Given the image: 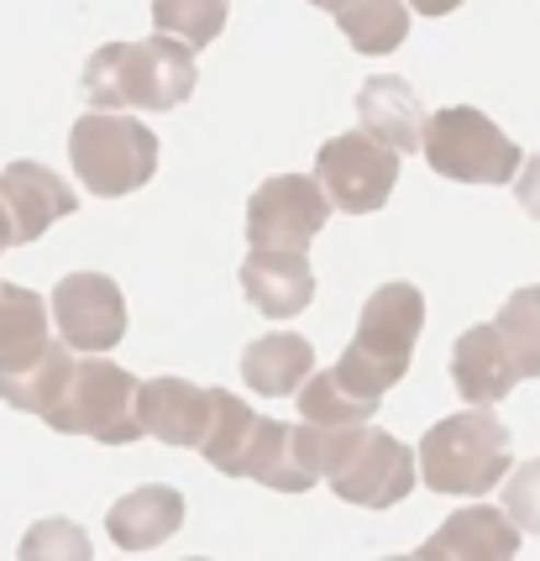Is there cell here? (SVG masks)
Listing matches in <instances>:
<instances>
[{
	"label": "cell",
	"instance_id": "32",
	"mask_svg": "<svg viewBox=\"0 0 540 561\" xmlns=\"http://www.w3.org/2000/svg\"><path fill=\"white\" fill-rule=\"evenodd\" d=\"M310 5H320V11H331V16H336V11H342L346 0H310Z\"/></svg>",
	"mask_w": 540,
	"mask_h": 561
},
{
	"label": "cell",
	"instance_id": "21",
	"mask_svg": "<svg viewBox=\"0 0 540 561\" xmlns=\"http://www.w3.org/2000/svg\"><path fill=\"white\" fill-rule=\"evenodd\" d=\"M69 378H74V346L58 336V342L48 346V357H37V363L22 367V373H0V399H5L11 410H26V415H48L53 404L64 399Z\"/></svg>",
	"mask_w": 540,
	"mask_h": 561
},
{
	"label": "cell",
	"instance_id": "25",
	"mask_svg": "<svg viewBox=\"0 0 540 561\" xmlns=\"http://www.w3.org/2000/svg\"><path fill=\"white\" fill-rule=\"evenodd\" d=\"M493 325L509 346L519 378H540V284H525V289L509 294Z\"/></svg>",
	"mask_w": 540,
	"mask_h": 561
},
{
	"label": "cell",
	"instance_id": "31",
	"mask_svg": "<svg viewBox=\"0 0 540 561\" xmlns=\"http://www.w3.org/2000/svg\"><path fill=\"white\" fill-rule=\"evenodd\" d=\"M16 247V226H11V216H5V199H0V252H11Z\"/></svg>",
	"mask_w": 540,
	"mask_h": 561
},
{
	"label": "cell",
	"instance_id": "26",
	"mask_svg": "<svg viewBox=\"0 0 540 561\" xmlns=\"http://www.w3.org/2000/svg\"><path fill=\"white\" fill-rule=\"evenodd\" d=\"M372 410H378L372 399H357V393L342 389L336 367L310 373L299 383V420H310V425H363V420H372Z\"/></svg>",
	"mask_w": 540,
	"mask_h": 561
},
{
	"label": "cell",
	"instance_id": "17",
	"mask_svg": "<svg viewBox=\"0 0 540 561\" xmlns=\"http://www.w3.org/2000/svg\"><path fill=\"white\" fill-rule=\"evenodd\" d=\"M184 525V493L163 489V483H148V489H131L126 499L111 504L105 514V536L116 540V551H152L163 546Z\"/></svg>",
	"mask_w": 540,
	"mask_h": 561
},
{
	"label": "cell",
	"instance_id": "9",
	"mask_svg": "<svg viewBox=\"0 0 540 561\" xmlns=\"http://www.w3.org/2000/svg\"><path fill=\"white\" fill-rule=\"evenodd\" d=\"M415 457L420 451H410L399 436L363 425L357 440H352V451H346L342 467L325 483L336 489V499L357 504V510H393L399 499H410V489H415V478H420Z\"/></svg>",
	"mask_w": 540,
	"mask_h": 561
},
{
	"label": "cell",
	"instance_id": "20",
	"mask_svg": "<svg viewBox=\"0 0 540 561\" xmlns=\"http://www.w3.org/2000/svg\"><path fill=\"white\" fill-rule=\"evenodd\" d=\"M242 478H257L273 493H305L320 483L315 472L299 462V436L295 425H284V420H257V436H252Z\"/></svg>",
	"mask_w": 540,
	"mask_h": 561
},
{
	"label": "cell",
	"instance_id": "30",
	"mask_svg": "<svg viewBox=\"0 0 540 561\" xmlns=\"http://www.w3.org/2000/svg\"><path fill=\"white\" fill-rule=\"evenodd\" d=\"M457 5H467V0H410V11H420V16H451Z\"/></svg>",
	"mask_w": 540,
	"mask_h": 561
},
{
	"label": "cell",
	"instance_id": "24",
	"mask_svg": "<svg viewBox=\"0 0 540 561\" xmlns=\"http://www.w3.org/2000/svg\"><path fill=\"white\" fill-rule=\"evenodd\" d=\"M226 16H231V0H152V26L195 53L221 37Z\"/></svg>",
	"mask_w": 540,
	"mask_h": 561
},
{
	"label": "cell",
	"instance_id": "1",
	"mask_svg": "<svg viewBox=\"0 0 540 561\" xmlns=\"http://www.w3.org/2000/svg\"><path fill=\"white\" fill-rule=\"evenodd\" d=\"M195 48L179 37L105 43L84 64V100L95 111H173L195 95Z\"/></svg>",
	"mask_w": 540,
	"mask_h": 561
},
{
	"label": "cell",
	"instance_id": "14",
	"mask_svg": "<svg viewBox=\"0 0 540 561\" xmlns=\"http://www.w3.org/2000/svg\"><path fill=\"white\" fill-rule=\"evenodd\" d=\"M515 551H519V525L509 519V510L467 504L420 546L415 557L420 561H515Z\"/></svg>",
	"mask_w": 540,
	"mask_h": 561
},
{
	"label": "cell",
	"instance_id": "28",
	"mask_svg": "<svg viewBox=\"0 0 540 561\" xmlns=\"http://www.w3.org/2000/svg\"><path fill=\"white\" fill-rule=\"evenodd\" d=\"M504 510H509V519H515L519 530H530L540 540V457H530L519 472H509Z\"/></svg>",
	"mask_w": 540,
	"mask_h": 561
},
{
	"label": "cell",
	"instance_id": "27",
	"mask_svg": "<svg viewBox=\"0 0 540 561\" xmlns=\"http://www.w3.org/2000/svg\"><path fill=\"white\" fill-rule=\"evenodd\" d=\"M37 557H90V540L69 519H48V525H32L22 540V561Z\"/></svg>",
	"mask_w": 540,
	"mask_h": 561
},
{
	"label": "cell",
	"instance_id": "8",
	"mask_svg": "<svg viewBox=\"0 0 540 561\" xmlns=\"http://www.w3.org/2000/svg\"><path fill=\"white\" fill-rule=\"evenodd\" d=\"M331 195L310 173H273L246 199V242L252 247H305L315 242L331 220Z\"/></svg>",
	"mask_w": 540,
	"mask_h": 561
},
{
	"label": "cell",
	"instance_id": "6",
	"mask_svg": "<svg viewBox=\"0 0 540 561\" xmlns=\"http://www.w3.org/2000/svg\"><path fill=\"white\" fill-rule=\"evenodd\" d=\"M425 163L457 179V184H509L525 169V152L515 137H504L498 122H489L472 105H446L436 116H425Z\"/></svg>",
	"mask_w": 540,
	"mask_h": 561
},
{
	"label": "cell",
	"instance_id": "7",
	"mask_svg": "<svg viewBox=\"0 0 540 561\" xmlns=\"http://www.w3.org/2000/svg\"><path fill=\"white\" fill-rule=\"evenodd\" d=\"M315 179L336 210L368 216V210L389 205L393 184H399V152L357 126V131H342V137H331V142L320 147Z\"/></svg>",
	"mask_w": 540,
	"mask_h": 561
},
{
	"label": "cell",
	"instance_id": "18",
	"mask_svg": "<svg viewBox=\"0 0 540 561\" xmlns=\"http://www.w3.org/2000/svg\"><path fill=\"white\" fill-rule=\"evenodd\" d=\"M48 299L22 284H0V373H22L48 357Z\"/></svg>",
	"mask_w": 540,
	"mask_h": 561
},
{
	"label": "cell",
	"instance_id": "11",
	"mask_svg": "<svg viewBox=\"0 0 540 561\" xmlns=\"http://www.w3.org/2000/svg\"><path fill=\"white\" fill-rule=\"evenodd\" d=\"M242 294L257 316L295 320L315 299V268L295 247H252L242 263Z\"/></svg>",
	"mask_w": 540,
	"mask_h": 561
},
{
	"label": "cell",
	"instance_id": "15",
	"mask_svg": "<svg viewBox=\"0 0 540 561\" xmlns=\"http://www.w3.org/2000/svg\"><path fill=\"white\" fill-rule=\"evenodd\" d=\"M451 383L467 404H498L509 399V389L519 383V367L509 357V346L498 336V325H472L451 346Z\"/></svg>",
	"mask_w": 540,
	"mask_h": 561
},
{
	"label": "cell",
	"instance_id": "3",
	"mask_svg": "<svg viewBox=\"0 0 540 561\" xmlns=\"http://www.w3.org/2000/svg\"><path fill=\"white\" fill-rule=\"evenodd\" d=\"M420 478L441 499H483L509 478V425L472 404L462 415L436 420L420 440Z\"/></svg>",
	"mask_w": 540,
	"mask_h": 561
},
{
	"label": "cell",
	"instance_id": "29",
	"mask_svg": "<svg viewBox=\"0 0 540 561\" xmlns=\"http://www.w3.org/2000/svg\"><path fill=\"white\" fill-rule=\"evenodd\" d=\"M515 195H519V205H525V216H536V220H540V152H536V158H525Z\"/></svg>",
	"mask_w": 540,
	"mask_h": 561
},
{
	"label": "cell",
	"instance_id": "5",
	"mask_svg": "<svg viewBox=\"0 0 540 561\" xmlns=\"http://www.w3.org/2000/svg\"><path fill=\"white\" fill-rule=\"evenodd\" d=\"M58 436H90L100 446H131L142 440V420H137V378L126 367L105 363L100 352H90L84 363H74V378L64 399L43 415Z\"/></svg>",
	"mask_w": 540,
	"mask_h": 561
},
{
	"label": "cell",
	"instance_id": "23",
	"mask_svg": "<svg viewBox=\"0 0 540 561\" xmlns=\"http://www.w3.org/2000/svg\"><path fill=\"white\" fill-rule=\"evenodd\" d=\"M257 420L263 415H252L246 399H237L231 389H216V420H210V431L199 440V457L216 472H226V478H242L252 436H257Z\"/></svg>",
	"mask_w": 540,
	"mask_h": 561
},
{
	"label": "cell",
	"instance_id": "12",
	"mask_svg": "<svg viewBox=\"0 0 540 561\" xmlns=\"http://www.w3.org/2000/svg\"><path fill=\"white\" fill-rule=\"evenodd\" d=\"M137 420L163 446H195L216 420V389H199L189 378H148L137 383Z\"/></svg>",
	"mask_w": 540,
	"mask_h": 561
},
{
	"label": "cell",
	"instance_id": "4",
	"mask_svg": "<svg viewBox=\"0 0 540 561\" xmlns=\"http://www.w3.org/2000/svg\"><path fill=\"white\" fill-rule=\"evenodd\" d=\"M69 163L95 199H122L158 173V137L131 116L84 111L69 131Z\"/></svg>",
	"mask_w": 540,
	"mask_h": 561
},
{
	"label": "cell",
	"instance_id": "13",
	"mask_svg": "<svg viewBox=\"0 0 540 561\" xmlns=\"http://www.w3.org/2000/svg\"><path fill=\"white\" fill-rule=\"evenodd\" d=\"M0 199H5V216L16 226V247H32L37 237H48L53 220L74 216L79 210V195L48 169V163H5L0 173Z\"/></svg>",
	"mask_w": 540,
	"mask_h": 561
},
{
	"label": "cell",
	"instance_id": "10",
	"mask_svg": "<svg viewBox=\"0 0 540 561\" xmlns=\"http://www.w3.org/2000/svg\"><path fill=\"white\" fill-rule=\"evenodd\" d=\"M53 325L74 352H111L126 336V299L105 273H69L48 294Z\"/></svg>",
	"mask_w": 540,
	"mask_h": 561
},
{
	"label": "cell",
	"instance_id": "16",
	"mask_svg": "<svg viewBox=\"0 0 540 561\" xmlns=\"http://www.w3.org/2000/svg\"><path fill=\"white\" fill-rule=\"evenodd\" d=\"M357 122L363 131H372L378 142H389L399 158H410L425 147V111H420L410 79H393V73H378L357 90Z\"/></svg>",
	"mask_w": 540,
	"mask_h": 561
},
{
	"label": "cell",
	"instance_id": "2",
	"mask_svg": "<svg viewBox=\"0 0 540 561\" xmlns=\"http://www.w3.org/2000/svg\"><path fill=\"white\" fill-rule=\"evenodd\" d=\"M420 331H425V294H420L415 284H383V289H372L368 305H363V316H357L352 342H346V352L336 357L342 389L378 404V399L410 373Z\"/></svg>",
	"mask_w": 540,
	"mask_h": 561
},
{
	"label": "cell",
	"instance_id": "22",
	"mask_svg": "<svg viewBox=\"0 0 540 561\" xmlns=\"http://www.w3.org/2000/svg\"><path fill=\"white\" fill-rule=\"evenodd\" d=\"M336 22L363 58H383L410 37V0H346Z\"/></svg>",
	"mask_w": 540,
	"mask_h": 561
},
{
	"label": "cell",
	"instance_id": "19",
	"mask_svg": "<svg viewBox=\"0 0 540 561\" xmlns=\"http://www.w3.org/2000/svg\"><path fill=\"white\" fill-rule=\"evenodd\" d=\"M315 373V346L295 336V331H268L242 352V378L263 399H289L299 393V383Z\"/></svg>",
	"mask_w": 540,
	"mask_h": 561
}]
</instances>
